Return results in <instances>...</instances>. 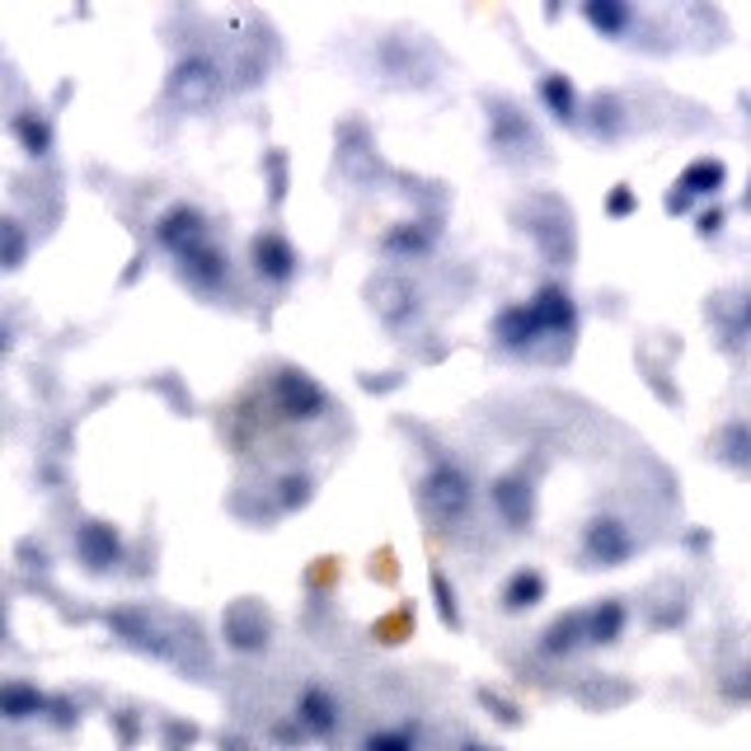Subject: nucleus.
<instances>
[{
  "label": "nucleus",
  "instance_id": "obj_1",
  "mask_svg": "<svg viewBox=\"0 0 751 751\" xmlns=\"http://www.w3.org/2000/svg\"><path fill=\"white\" fill-rule=\"evenodd\" d=\"M47 700L33 686H24V681H10V686H0V714L5 719H29V714H43Z\"/></svg>",
  "mask_w": 751,
  "mask_h": 751
},
{
  "label": "nucleus",
  "instance_id": "obj_2",
  "mask_svg": "<svg viewBox=\"0 0 751 751\" xmlns=\"http://www.w3.org/2000/svg\"><path fill=\"white\" fill-rule=\"evenodd\" d=\"M301 724L310 728V732H320V738H324V732H334V705H329V695L324 691H306L301 695Z\"/></svg>",
  "mask_w": 751,
  "mask_h": 751
},
{
  "label": "nucleus",
  "instance_id": "obj_3",
  "mask_svg": "<svg viewBox=\"0 0 751 751\" xmlns=\"http://www.w3.org/2000/svg\"><path fill=\"white\" fill-rule=\"evenodd\" d=\"M283 399H287V413L306 418L310 409H320V390L310 386L306 376H283Z\"/></svg>",
  "mask_w": 751,
  "mask_h": 751
},
{
  "label": "nucleus",
  "instance_id": "obj_4",
  "mask_svg": "<svg viewBox=\"0 0 751 751\" xmlns=\"http://www.w3.org/2000/svg\"><path fill=\"white\" fill-rule=\"evenodd\" d=\"M258 268H264V273H273V277H287V268H291V254H287L277 240H258Z\"/></svg>",
  "mask_w": 751,
  "mask_h": 751
},
{
  "label": "nucleus",
  "instance_id": "obj_5",
  "mask_svg": "<svg viewBox=\"0 0 751 751\" xmlns=\"http://www.w3.org/2000/svg\"><path fill=\"white\" fill-rule=\"evenodd\" d=\"M80 545L90 550L95 564H103V559H118V545H113V540H103L99 531H85V535H80Z\"/></svg>",
  "mask_w": 751,
  "mask_h": 751
},
{
  "label": "nucleus",
  "instance_id": "obj_6",
  "mask_svg": "<svg viewBox=\"0 0 751 751\" xmlns=\"http://www.w3.org/2000/svg\"><path fill=\"white\" fill-rule=\"evenodd\" d=\"M0 258H20V235H14L10 225L0 231Z\"/></svg>",
  "mask_w": 751,
  "mask_h": 751
},
{
  "label": "nucleus",
  "instance_id": "obj_7",
  "mask_svg": "<svg viewBox=\"0 0 751 751\" xmlns=\"http://www.w3.org/2000/svg\"><path fill=\"white\" fill-rule=\"evenodd\" d=\"M409 742L405 738H372V742H366V751H405Z\"/></svg>",
  "mask_w": 751,
  "mask_h": 751
}]
</instances>
